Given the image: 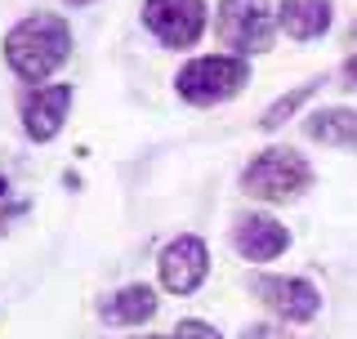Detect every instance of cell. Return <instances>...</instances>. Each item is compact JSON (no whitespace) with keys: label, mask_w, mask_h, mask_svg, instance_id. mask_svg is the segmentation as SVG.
<instances>
[{"label":"cell","mask_w":357,"mask_h":339,"mask_svg":"<svg viewBox=\"0 0 357 339\" xmlns=\"http://www.w3.org/2000/svg\"><path fill=\"white\" fill-rule=\"evenodd\" d=\"M143 27L165 50H188L206 31V0H143Z\"/></svg>","instance_id":"cell-5"},{"label":"cell","mask_w":357,"mask_h":339,"mask_svg":"<svg viewBox=\"0 0 357 339\" xmlns=\"http://www.w3.org/2000/svg\"><path fill=\"white\" fill-rule=\"evenodd\" d=\"M273 27H277V14L268 0H219L215 9V31L223 45H232L237 59L273 50Z\"/></svg>","instance_id":"cell-4"},{"label":"cell","mask_w":357,"mask_h":339,"mask_svg":"<svg viewBox=\"0 0 357 339\" xmlns=\"http://www.w3.org/2000/svg\"><path fill=\"white\" fill-rule=\"evenodd\" d=\"M103 317L116 326H143L156 317V290L148 281H134V286H121L116 295L103 303Z\"/></svg>","instance_id":"cell-12"},{"label":"cell","mask_w":357,"mask_h":339,"mask_svg":"<svg viewBox=\"0 0 357 339\" xmlns=\"http://www.w3.org/2000/svg\"><path fill=\"white\" fill-rule=\"evenodd\" d=\"M241 339H290L286 331H277V326H268V322H255V326H245Z\"/></svg>","instance_id":"cell-15"},{"label":"cell","mask_w":357,"mask_h":339,"mask_svg":"<svg viewBox=\"0 0 357 339\" xmlns=\"http://www.w3.org/2000/svg\"><path fill=\"white\" fill-rule=\"evenodd\" d=\"M308 183H312V165L295 148H264L241 170V192L255 201H268V206L295 201Z\"/></svg>","instance_id":"cell-3"},{"label":"cell","mask_w":357,"mask_h":339,"mask_svg":"<svg viewBox=\"0 0 357 339\" xmlns=\"http://www.w3.org/2000/svg\"><path fill=\"white\" fill-rule=\"evenodd\" d=\"M331 22H335L331 0H282L277 5V27L290 40H317L331 31Z\"/></svg>","instance_id":"cell-10"},{"label":"cell","mask_w":357,"mask_h":339,"mask_svg":"<svg viewBox=\"0 0 357 339\" xmlns=\"http://www.w3.org/2000/svg\"><path fill=\"white\" fill-rule=\"evenodd\" d=\"M72 59V27L59 14H27L5 36V63L22 81H50Z\"/></svg>","instance_id":"cell-1"},{"label":"cell","mask_w":357,"mask_h":339,"mask_svg":"<svg viewBox=\"0 0 357 339\" xmlns=\"http://www.w3.org/2000/svg\"><path fill=\"white\" fill-rule=\"evenodd\" d=\"M317 89H321V81H304L299 89H290V94H282V98H277V103H273V107H268L264 116H259V130H282L286 121L295 116V112L304 107L312 94H317Z\"/></svg>","instance_id":"cell-13"},{"label":"cell","mask_w":357,"mask_h":339,"mask_svg":"<svg viewBox=\"0 0 357 339\" xmlns=\"http://www.w3.org/2000/svg\"><path fill=\"white\" fill-rule=\"evenodd\" d=\"M245 81H250V63L237 59V54H201V59L183 63L174 76V89L183 103H197V107H215V103H228L237 98Z\"/></svg>","instance_id":"cell-2"},{"label":"cell","mask_w":357,"mask_h":339,"mask_svg":"<svg viewBox=\"0 0 357 339\" xmlns=\"http://www.w3.org/2000/svg\"><path fill=\"white\" fill-rule=\"evenodd\" d=\"M72 98H76V89L67 85V81L27 89V94H22V107H18V112H22V134H27L31 143L59 139L67 112H72Z\"/></svg>","instance_id":"cell-7"},{"label":"cell","mask_w":357,"mask_h":339,"mask_svg":"<svg viewBox=\"0 0 357 339\" xmlns=\"http://www.w3.org/2000/svg\"><path fill=\"white\" fill-rule=\"evenodd\" d=\"M148 339H174V335H148Z\"/></svg>","instance_id":"cell-19"},{"label":"cell","mask_w":357,"mask_h":339,"mask_svg":"<svg viewBox=\"0 0 357 339\" xmlns=\"http://www.w3.org/2000/svg\"><path fill=\"white\" fill-rule=\"evenodd\" d=\"M255 295L282 322H312L321 308V295L308 277H255Z\"/></svg>","instance_id":"cell-8"},{"label":"cell","mask_w":357,"mask_h":339,"mask_svg":"<svg viewBox=\"0 0 357 339\" xmlns=\"http://www.w3.org/2000/svg\"><path fill=\"white\" fill-rule=\"evenodd\" d=\"M174 339H223L210 322H201V317H183L174 326Z\"/></svg>","instance_id":"cell-14"},{"label":"cell","mask_w":357,"mask_h":339,"mask_svg":"<svg viewBox=\"0 0 357 339\" xmlns=\"http://www.w3.org/2000/svg\"><path fill=\"white\" fill-rule=\"evenodd\" d=\"M232 246H237V255L250 259V264H268V259L286 255L290 232L273 214H241V219L232 223Z\"/></svg>","instance_id":"cell-9"},{"label":"cell","mask_w":357,"mask_h":339,"mask_svg":"<svg viewBox=\"0 0 357 339\" xmlns=\"http://www.w3.org/2000/svg\"><path fill=\"white\" fill-rule=\"evenodd\" d=\"M63 5H72V9H85V5H94V0H63Z\"/></svg>","instance_id":"cell-17"},{"label":"cell","mask_w":357,"mask_h":339,"mask_svg":"<svg viewBox=\"0 0 357 339\" xmlns=\"http://www.w3.org/2000/svg\"><path fill=\"white\" fill-rule=\"evenodd\" d=\"M156 273H161V286L170 290V295H197L201 281L210 277V250H206V241L192 236V232L174 236V241L161 250V259H156Z\"/></svg>","instance_id":"cell-6"},{"label":"cell","mask_w":357,"mask_h":339,"mask_svg":"<svg viewBox=\"0 0 357 339\" xmlns=\"http://www.w3.org/2000/svg\"><path fill=\"white\" fill-rule=\"evenodd\" d=\"M5 192H9V183H5V179H0V201H5Z\"/></svg>","instance_id":"cell-18"},{"label":"cell","mask_w":357,"mask_h":339,"mask_svg":"<svg viewBox=\"0 0 357 339\" xmlns=\"http://www.w3.org/2000/svg\"><path fill=\"white\" fill-rule=\"evenodd\" d=\"M304 134L326 148L357 152V112L353 107H317L304 116Z\"/></svg>","instance_id":"cell-11"},{"label":"cell","mask_w":357,"mask_h":339,"mask_svg":"<svg viewBox=\"0 0 357 339\" xmlns=\"http://www.w3.org/2000/svg\"><path fill=\"white\" fill-rule=\"evenodd\" d=\"M344 76H349V81L357 85V54H353V59H349V63H344Z\"/></svg>","instance_id":"cell-16"}]
</instances>
